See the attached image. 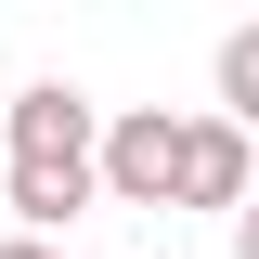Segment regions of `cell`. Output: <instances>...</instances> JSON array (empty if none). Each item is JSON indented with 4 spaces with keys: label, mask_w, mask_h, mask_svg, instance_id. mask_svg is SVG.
Returning a JSON list of instances; mask_svg holds the SVG:
<instances>
[{
    "label": "cell",
    "mask_w": 259,
    "mask_h": 259,
    "mask_svg": "<svg viewBox=\"0 0 259 259\" xmlns=\"http://www.w3.org/2000/svg\"><path fill=\"white\" fill-rule=\"evenodd\" d=\"M233 259H259V207H246V221H233Z\"/></svg>",
    "instance_id": "8992f818"
},
{
    "label": "cell",
    "mask_w": 259,
    "mask_h": 259,
    "mask_svg": "<svg viewBox=\"0 0 259 259\" xmlns=\"http://www.w3.org/2000/svg\"><path fill=\"white\" fill-rule=\"evenodd\" d=\"M0 143H13V168H104V104L78 78H26L0 104Z\"/></svg>",
    "instance_id": "6da1fadb"
},
{
    "label": "cell",
    "mask_w": 259,
    "mask_h": 259,
    "mask_svg": "<svg viewBox=\"0 0 259 259\" xmlns=\"http://www.w3.org/2000/svg\"><path fill=\"white\" fill-rule=\"evenodd\" d=\"M182 130L194 117H168V104H117L104 117V194L117 207H182Z\"/></svg>",
    "instance_id": "7a4b0ae2"
},
{
    "label": "cell",
    "mask_w": 259,
    "mask_h": 259,
    "mask_svg": "<svg viewBox=\"0 0 259 259\" xmlns=\"http://www.w3.org/2000/svg\"><path fill=\"white\" fill-rule=\"evenodd\" d=\"M182 207H221V221L259 207V143H246L233 117H194V130H182Z\"/></svg>",
    "instance_id": "3957f363"
},
{
    "label": "cell",
    "mask_w": 259,
    "mask_h": 259,
    "mask_svg": "<svg viewBox=\"0 0 259 259\" xmlns=\"http://www.w3.org/2000/svg\"><path fill=\"white\" fill-rule=\"evenodd\" d=\"M207 78H221V117L259 143V13L246 26H221V52H207Z\"/></svg>",
    "instance_id": "277c9868"
},
{
    "label": "cell",
    "mask_w": 259,
    "mask_h": 259,
    "mask_svg": "<svg viewBox=\"0 0 259 259\" xmlns=\"http://www.w3.org/2000/svg\"><path fill=\"white\" fill-rule=\"evenodd\" d=\"M0 259H65V246H39V233H0Z\"/></svg>",
    "instance_id": "5b68a950"
}]
</instances>
